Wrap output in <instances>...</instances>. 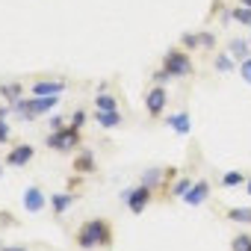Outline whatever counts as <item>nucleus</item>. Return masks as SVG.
<instances>
[{
    "mask_svg": "<svg viewBox=\"0 0 251 251\" xmlns=\"http://www.w3.org/2000/svg\"><path fill=\"white\" fill-rule=\"evenodd\" d=\"M245 192H248V195H251V177H248V180H245Z\"/></svg>",
    "mask_w": 251,
    "mask_h": 251,
    "instance_id": "33",
    "label": "nucleus"
},
{
    "mask_svg": "<svg viewBox=\"0 0 251 251\" xmlns=\"http://www.w3.org/2000/svg\"><path fill=\"white\" fill-rule=\"evenodd\" d=\"M210 192H213V183L207 180V177H201V180H195L192 186H189V192L180 198L186 207H201L204 201H210Z\"/></svg>",
    "mask_w": 251,
    "mask_h": 251,
    "instance_id": "10",
    "label": "nucleus"
},
{
    "mask_svg": "<svg viewBox=\"0 0 251 251\" xmlns=\"http://www.w3.org/2000/svg\"><path fill=\"white\" fill-rule=\"evenodd\" d=\"M9 115H15V112H12V103L3 100V103H0V118H9Z\"/></svg>",
    "mask_w": 251,
    "mask_h": 251,
    "instance_id": "31",
    "label": "nucleus"
},
{
    "mask_svg": "<svg viewBox=\"0 0 251 251\" xmlns=\"http://www.w3.org/2000/svg\"><path fill=\"white\" fill-rule=\"evenodd\" d=\"M192 183H195V180L183 175V177H177V180L172 183V189H169V195H172V198H183V195L189 192V186H192Z\"/></svg>",
    "mask_w": 251,
    "mask_h": 251,
    "instance_id": "21",
    "label": "nucleus"
},
{
    "mask_svg": "<svg viewBox=\"0 0 251 251\" xmlns=\"http://www.w3.org/2000/svg\"><path fill=\"white\" fill-rule=\"evenodd\" d=\"M77 198H80L77 192H50V213H53L56 219H59V216H65Z\"/></svg>",
    "mask_w": 251,
    "mask_h": 251,
    "instance_id": "13",
    "label": "nucleus"
},
{
    "mask_svg": "<svg viewBox=\"0 0 251 251\" xmlns=\"http://www.w3.org/2000/svg\"><path fill=\"white\" fill-rule=\"evenodd\" d=\"M3 166H6V163H0V177H3Z\"/></svg>",
    "mask_w": 251,
    "mask_h": 251,
    "instance_id": "35",
    "label": "nucleus"
},
{
    "mask_svg": "<svg viewBox=\"0 0 251 251\" xmlns=\"http://www.w3.org/2000/svg\"><path fill=\"white\" fill-rule=\"evenodd\" d=\"M151 198H154V189H151V186H145V183L121 189V201L127 204V210H130L133 216L145 213V210H148V204H151Z\"/></svg>",
    "mask_w": 251,
    "mask_h": 251,
    "instance_id": "4",
    "label": "nucleus"
},
{
    "mask_svg": "<svg viewBox=\"0 0 251 251\" xmlns=\"http://www.w3.org/2000/svg\"><path fill=\"white\" fill-rule=\"evenodd\" d=\"M239 6H248L251 9V0H239Z\"/></svg>",
    "mask_w": 251,
    "mask_h": 251,
    "instance_id": "34",
    "label": "nucleus"
},
{
    "mask_svg": "<svg viewBox=\"0 0 251 251\" xmlns=\"http://www.w3.org/2000/svg\"><path fill=\"white\" fill-rule=\"evenodd\" d=\"M112 225L106 222V219H89V222H83L80 227H77V233H74V239H77V245L83 248V251H95V248H106V245H112Z\"/></svg>",
    "mask_w": 251,
    "mask_h": 251,
    "instance_id": "1",
    "label": "nucleus"
},
{
    "mask_svg": "<svg viewBox=\"0 0 251 251\" xmlns=\"http://www.w3.org/2000/svg\"><path fill=\"white\" fill-rule=\"evenodd\" d=\"M71 86H68V80H50V77H42V80H36L33 86H30V95H36V98H48V95H65Z\"/></svg>",
    "mask_w": 251,
    "mask_h": 251,
    "instance_id": "9",
    "label": "nucleus"
},
{
    "mask_svg": "<svg viewBox=\"0 0 251 251\" xmlns=\"http://www.w3.org/2000/svg\"><path fill=\"white\" fill-rule=\"evenodd\" d=\"M92 121L100 130H118L124 124V115H121V109H92Z\"/></svg>",
    "mask_w": 251,
    "mask_h": 251,
    "instance_id": "11",
    "label": "nucleus"
},
{
    "mask_svg": "<svg viewBox=\"0 0 251 251\" xmlns=\"http://www.w3.org/2000/svg\"><path fill=\"white\" fill-rule=\"evenodd\" d=\"M3 248H6V245H3V239H0V251H3Z\"/></svg>",
    "mask_w": 251,
    "mask_h": 251,
    "instance_id": "36",
    "label": "nucleus"
},
{
    "mask_svg": "<svg viewBox=\"0 0 251 251\" xmlns=\"http://www.w3.org/2000/svg\"><path fill=\"white\" fill-rule=\"evenodd\" d=\"M21 204H24L27 213H42L45 207H50V195H45V189L39 183H30L21 195Z\"/></svg>",
    "mask_w": 251,
    "mask_h": 251,
    "instance_id": "6",
    "label": "nucleus"
},
{
    "mask_svg": "<svg viewBox=\"0 0 251 251\" xmlns=\"http://www.w3.org/2000/svg\"><path fill=\"white\" fill-rule=\"evenodd\" d=\"M166 106H169V89L160 86V83H154L145 92V112L151 118H160V115H166Z\"/></svg>",
    "mask_w": 251,
    "mask_h": 251,
    "instance_id": "5",
    "label": "nucleus"
},
{
    "mask_svg": "<svg viewBox=\"0 0 251 251\" xmlns=\"http://www.w3.org/2000/svg\"><path fill=\"white\" fill-rule=\"evenodd\" d=\"M239 77H242V80H245V83L251 86V56L239 62Z\"/></svg>",
    "mask_w": 251,
    "mask_h": 251,
    "instance_id": "29",
    "label": "nucleus"
},
{
    "mask_svg": "<svg viewBox=\"0 0 251 251\" xmlns=\"http://www.w3.org/2000/svg\"><path fill=\"white\" fill-rule=\"evenodd\" d=\"M30 89H24V83L12 80V83H0V100H6V103H15L18 98H24Z\"/></svg>",
    "mask_w": 251,
    "mask_h": 251,
    "instance_id": "15",
    "label": "nucleus"
},
{
    "mask_svg": "<svg viewBox=\"0 0 251 251\" xmlns=\"http://www.w3.org/2000/svg\"><path fill=\"white\" fill-rule=\"evenodd\" d=\"M248 42H251V36H248Z\"/></svg>",
    "mask_w": 251,
    "mask_h": 251,
    "instance_id": "37",
    "label": "nucleus"
},
{
    "mask_svg": "<svg viewBox=\"0 0 251 251\" xmlns=\"http://www.w3.org/2000/svg\"><path fill=\"white\" fill-rule=\"evenodd\" d=\"M225 50H227L236 62H242V59H248V56H251V42H248V39H230Z\"/></svg>",
    "mask_w": 251,
    "mask_h": 251,
    "instance_id": "17",
    "label": "nucleus"
},
{
    "mask_svg": "<svg viewBox=\"0 0 251 251\" xmlns=\"http://www.w3.org/2000/svg\"><path fill=\"white\" fill-rule=\"evenodd\" d=\"M213 71L216 74H233V71H239V62L225 50V53H216L213 56Z\"/></svg>",
    "mask_w": 251,
    "mask_h": 251,
    "instance_id": "16",
    "label": "nucleus"
},
{
    "mask_svg": "<svg viewBox=\"0 0 251 251\" xmlns=\"http://www.w3.org/2000/svg\"><path fill=\"white\" fill-rule=\"evenodd\" d=\"M89 118H92V112H86V109L80 106V109H74V112L68 115V124H71V127H77V130H83Z\"/></svg>",
    "mask_w": 251,
    "mask_h": 251,
    "instance_id": "22",
    "label": "nucleus"
},
{
    "mask_svg": "<svg viewBox=\"0 0 251 251\" xmlns=\"http://www.w3.org/2000/svg\"><path fill=\"white\" fill-rule=\"evenodd\" d=\"M160 68H166L175 80H183V77H192V74H195V65H192V56H189L186 48H172V50H166Z\"/></svg>",
    "mask_w": 251,
    "mask_h": 251,
    "instance_id": "3",
    "label": "nucleus"
},
{
    "mask_svg": "<svg viewBox=\"0 0 251 251\" xmlns=\"http://www.w3.org/2000/svg\"><path fill=\"white\" fill-rule=\"evenodd\" d=\"M169 177H175V169L151 166V169H145V175H142V180H139V183H145V186H151V189H160V186H166V180H169Z\"/></svg>",
    "mask_w": 251,
    "mask_h": 251,
    "instance_id": "12",
    "label": "nucleus"
},
{
    "mask_svg": "<svg viewBox=\"0 0 251 251\" xmlns=\"http://www.w3.org/2000/svg\"><path fill=\"white\" fill-rule=\"evenodd\" d=\"M222 216L227 222H236V225H251V207H225Z\"/></svg>",
    "mask_w": 251,
    "mask_h": 251,
    "instance_id": "19",
    "label": "nucleus"
},
{
    "mask_svg": "<svg viewBox=\"0 0 251 251\" xmlns=\"http://www.w3.org/2000/svg\"><path fill=\"white\" fill-rule=\"evenodd\" d=\"M230 251H251V233H236L230 239Z\"/></svg>",
    "mask_w": 251,
    "mask_h": 251,
    "instance_id": "24",
    "label": "nucleus"
},
{
    "mask_svg": "<svg viewBox=\"0 0 251 251\" xmlns=\"http://www.w3.org/2000/svg\"><path fill=\"white\" fill-rule=\"evenodd\" d=\"M95 109H118V98H115L106 86H100V89L95 92Z\"/></svg>",
    "mask_w": 251,
    "mask_h": 251,
    "instance_id": "18",
    "label": "nucleus"
},
{
    "mask_svg": "<svg viewBox=\"0 0 251 251\" xmlns=\"http://www.w3.org/2000/svg\"><path fill=\"white\" fill-rule=\"evenodd\" d=\"M3 251H30V248H27V245H6Z\"/></svg>",
    "mask_w": 251,
    "mask_h": 251,
    "instance_id": "32",
    "label": "nucleus"
},
{
    "mask_svg": "<svg viewBox=\"0 0 251 251\" xmlns=\"http://www.w3.org/2000/svg\"><path fill=\"white\" fill-rule=\"evenodd\" d=\"M83 145V133L77 127H71V124H65L62 130H50L45 136V148L48 151H56V154H71Z\"/></svg>",
    "mask_w": 251,
    "mask_h": 251,
    "instance_id": "2",
    "label": "nucleus"
},
{
    "mask_svg": "<svg viewBox=\"0 0 251 251\" xmlns=\"http://www.w3.org/2000/svg\"><path fill=\"white\" fill-rule=\"evenodd\" d=\"M180 48L198 50V48H201V36H198V33H183V36H180Z\"/></svg>",
    "mask_w": 251,
    "mask_h": 251,
    "instance_id": "25",
    "label": "nucleus"
},
{
    "mask_svg": "<svg viewBox=\"0 0 251 251\" xmlns=\"http://www.w3.org/2000/svg\"><path fill=\"white\" fill-rule=\"evenodd\" d=\"M71 172L74 175H95L98 172V157L92 151H80L74 157V163H71Z\"/></svg>",
    "mask_w": 251,
    "mask_h": 251,
    "instance_id": "14",
    "label": "nucleus"
},
{
    "mask_svg": "<svg viewBox=\"0 0 251 251\" xmlns=\"http://www.w3.org/2000/svg\"><path fill=\"white\" fill-rule=\"evenodd\" d=\"M163 124H166L172 133H177L180 139L192 133V115H189V109H177L172 115H163Z\"/></svg>",
    "mask_w": 251,
    "mask_h": 251,
    "instance_id": "7",
    "label": "nucleus"
},
{
    "mask_svg": "<svg viewBox=\"0 0 251 251\" xmlns=\"http://www.w3.org/2000/svg\"><path fill=\"white\" fill-rule=\"evenodd\" d=\"M245 180H248V177H245L242 172H225L222 180H219V186H222V189H236V186H245Z\"/></svg>",
    "mask_w": 251,
    "mask_h": 251,
    "instance_id": "20",
    "label": "nucleus"
},
{
    "mask_svg": "<svg viewBox=\"0 0 251 251\" xmlns=\"http://www.w3.org/2000/svg\"><path fill=\"white\" fill-rule=\"evenodd\" d=\"M12 142V127H9V118H0V145H9Z\"/></svg>",
    "mask_w": 251,
    "mask_h": 251,
    "instance_id": "27",
    "label": "nucleus"
},
{
    "mask_svg": "<svg viewBox=\"0 0 251 251\" xmlns=\"http://www.w3.org/2000/svg\"><path fill=\"white\" fill-rule=\"evenodd\" d=\"M172 80H175V77H172L166 68H157V71H154V83H160V86H169Z\"/></svg>",
    "mask_w": 251,
    "mask_h": 251,
    "instance_id": "28",
    "label": "nucleus"
},
{
    "mask_svg": "<svg viewBox=\"0 0 251 251\" xmlns=\"http://www.w3.org/2000/svg\"><path fill=\"white\" fill-rule=\"evenodd\" d=\"M230 21L251 27V9H248V6H233V9H230Z\"/></svg>",
    "mask_w": 251,
    "mask_h": 251,
    "instance_id": "23",
    "label": "nucleus"
},
{
    "mask_svg": "<svg viewBox=\"0 0 251 251\" xmlns=\"http://www.w3.org/2000/svg\"><path fill=\"white\" fill-rule=\"evenodd\" d=\"M65 124H68V121H65V115H50V121H48V127H50V130H62Z\"/></svg>",
    "mask_w": 251,
    "mask_h": 251,
    "instance_id": "30",
    "label": "nucleus"
},
{
    "mask_svg": "<svg viewBox=\"0 0 251 251\" xmlns=\"http://www.w3.org/2000/svg\"><path fill=\"white\" fill-rule=\"evenodd\" d=\"M33 157H36V148L33 145H27V142H18V145H12L9 148V154H6V166L9 169H24V166H30L33 163Z\"/></svg>",
    "mask_w": 251,
    "mask_h": 251,
    "instance_id": "8",
    "label": "nucleus"
},
{
    "mask_svg": "<svg viewBox=\"0 0 251 251\" xmlns=\"http://www.w3.org/2000/svg\"><path fill=\"white\" fill-rule=\"evenodd\" d=\"M201 36V50H216V33L213 30H198Z\"/></svg>",
    "mask_w": 251,
    "mask_h": 251,
    "instance_id": "26",
    "label": "nucleus"
}]
</instances>
